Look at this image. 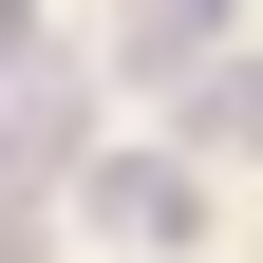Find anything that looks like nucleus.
I'll list each match as a JSON object with an SVG mask.
<instances>
[{
  "instance_id": "obj_1",
  "label": "nucleus",
  "mask_w": 263,
  "mask_h": 263,
  "mask_svg": "<svg viewBox=\"0 0 263 263\" xmlns=\"http://www.w3.org/2000/svg\"><path fill=\"white\" fill-rule=\"evenodd\" d=\"M76 226L113 263H188V245H207V170H188V151H94V170H76Z\"/></svg>"
},
{
  "instance_id": "obj_2",
  "label": "nucleus",
  "mask_w": 263,
  "mask_h": 263,
  "mask_svg": "<svg viewBox=\"0 0 263 263\" xmlns=\"http://www.w3.org/2000/svg\"><path fill=\"white\" fill-rule=\"evenodd\" d=\"M170 151L188 170H263V38H226V57L170 76Z\"/></svg>"
},
{
  "instance_id": "obj_3",
  "label": "nucleus",
  "mask_w": 263,
  "mask_h": 263,
  "mask_svg": "<svg viewBox=\"0 0 263 263\" xmlns=\"http://www.w3.org/2000/svg\"><path fill=\"white\" fill-rule=\"evenodd\" d=\"M226 38H245V0H132V38H113V57H132L151 94H170L188 57H226Z\"/></svg>"
}]
</instances>
